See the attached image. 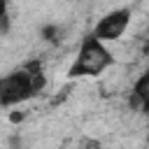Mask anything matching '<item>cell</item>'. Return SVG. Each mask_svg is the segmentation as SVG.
<instances>
[{
	"label": "cell",
	"instance_id": "6da1fadb",
	"mask_svg": "<svg viewBox=\"0 0 149 149\" xmlns=\"http://www.w3.org/2000/svg\"><path fill=\"white\" fill-rule=\"evenodd\" d=\"M47 84V77L37 63H28L21 70H14L5 77H0V105L2 107H14L33 95H37Z\"/></svg>",
	"mask_w": 149,
	"mask_h": 149
},
{
	"label": "cell",
	"instance_id": "7a4b0ae2",
	"mask_svg": "<svg viewBox=\"0 0 149 149\" xmlns=\"http://www.w3.org/2000/svg\"><path fill=\"white\" fill-rule=\"evenodd\" d=\"M114 63V56L112 51L105 47L102 40H98L93 33L86 35L79 44V51H77V58L74 63L70 65L68 74L74 79V77H95L100 72H105L109 65Z\"/></svg>",
	"mask_w": 149,
	"mask_h": 149
},
{
	"label": "cell",
	"instance_id": "3957f363",
	"mask_svg": "<svg viewBox=\"0 0 149 149\" xmlns=\"http://www.w3.org/2000/svg\"><path fill=\"white\" fill-rule=\"evenodd\" d=\"M128 23H130V9H126V7L112 9L98 21V26L93 28V35L102 42H114L126 33Z\"/></svg>",
	"mask_w": 149,
	"mask_h": 149
},
{
	"label": "cell",
	"instance_id": "277c9868",
	"mask_svg": "<svg viewBox=\"0 0 149 149\" xmlns=\"http://www.w3.org/2000/svg\"><path fill=\"white\" fill-rule=\"evenodd\" d=\"M133 105L142 107V112L149 114V68L133 84Z\"/></svg>",
	"mask_w": 149,
	"mask_h": 149
},
{
	"label": "cell",
	"instance_id": "5b68a950",
	"mask_svg": "<svg viewBox=\"0 0 149 149\" xmlns=\"http://www.w3.org/2000/svg\"><path fill=\"white\" fill-rule=\"evenodd\" d=\"M9 33V9H7V0H0V35Z\"/></svg>",
	"mask_w": 149,
	"mask_h": 149
},
{
	"label": "cell",
	"instance_id": "8992f818",
	"mask_svg": "<svg viewBox=\"0 0 149 149\" xmlns=\"http://www.w3.org/2000/svg\"><path fill=\"white\" fill-rule=\"evenodd\" d=\"M42 35H44L49 42H56V40H58V37H56V35H58V28H54V26H47V28L42 30Z\"/></svg>",
	"mask_w": 149,
	"mask_h": 149
},
{
	"label": "cell",
	"instance_id": "52a82bcc",
	"mask_svg": "<svg viewBox=\"0 0 149 149\" xmlns=\"http://www.w3.org/2000/svg\"><path fill=\"white\" fill-rule=\"evenodd\" d=\"M86 149H100V142L98 140H86Z\"/></svg>",
	"mask_w": 149,
	"mask_h": 149
}]
</instances>
